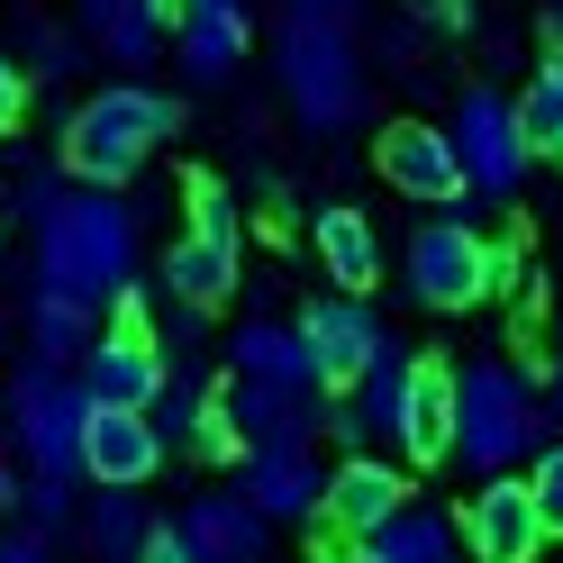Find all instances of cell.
Returning <instances> with one entry per match:
<instances>
[{"instance_id":"36","label":"cell","mask_w":563,"mask_h":563,"mask_svg":"<svg viewBox=\"0 0 563 563\" xmlns=\"http://www.w3.org/2000/svg\"><path fill=\"white\" fill-rule=\"evenodd\" d=\"M464 10H473V0H437V19H445V27H454V19H464Z\"/></svg>"},{"instance_id":"15","label":"cell","mask_w":563,"mask_h":563,"mask_svg":"<svg viewBox=\"0 0 563 563\" xmlns=\"http://www.w3.org/2000/svg\"><path fill=\"white\" fill-rule=\"evenodd\" d=\"M82 391L91 409H155L164 400V355H155V336H100L91 355H82Z\"/></svg>"},{"instance_id":"38","label":"cell","mask_w":563,"mask_h":563,"mask_svg":"<svg viewBox=\"0 0 563 563\" xmlns=\"http://www.w3.org/2000/svg\"><path fill=\"white\" fill-rule=\"evenodd\" d=\"M554 19H563V0H554Z\"/></svg>"},{"instance_id":"30","label":"cell","mask_w":563,"mask_h":563,"mask_svg":"<svg viewBox=\"0 0 563 563\" xmlns=\"http://www.w3.org/2000/svg\"><path fill=\"white\" fill-rule=\"evenodd\" d=\"M146 563H200V554L183 545V527H173V518H155V537H146Z\"/></svg>"},{"instance_id":"18","label":"cell","mask_w":563,"mask_h":563,"mask_svg":"<svg viewBox=\"0 0 563 563\" xmlns=\"http://www.w3.org/2000/svg\"><path fill=\"white\" fill-rule=\"evenodd\" d=\"M183 0H82V37L110 55V64H155Z\"/></svg>"},{"instance_id":"21","label":"cell","mask_w":563,"mask_h":563,"mask_svg":"<svg viewBox=\"0 0 563 563\" xmlns=\"http://www.w3.org/2000/svg\"><path fill=\"white\" fill-rule=\"evenodd\" d=\"M236 245H245V236H200V228H191V236L164 255V291L183 300V309H219V300L236 291Z\"/></svg>"},{"instance_id":"37","label":"cell","mask_w":563,"mask_h":563,"mask_svg":"<svg viewBox=\"0 0 563 563\" xmlns=\"http://www.w3.org/2000/svg\"><path fill=\"white\" fill-rule=\"evenodd\" d=\"M345 563H382V554H373V545H355V554H345Z\"/></svg>"},{"instance_id":"27","label":"cell","mask_w":563,"mask_h":563,"mask_svg":"<svg viewBox=\"0 0 563 563\" xmlns=\"http://www.w3.org/2000/svg\"><path fill=\"white\" fill-rule=\"evenodd\" d=\"M19 37H27V64H37L46 82H64V74L82 64V37H64L55 19H19Z\"/></svg>"},{"instance_id":"23","label":"cell","mask_w":563,"mask_h":563,"mask_svg":"<svg viewBox=\"0 0 563 563\" xmlns=\"http://www.w3.org/2000/svg\"><path fill=\"white\" fill-rule=\"evenodd\" d=\"M319 264H328V282H336V291H373V282H382V236H373V219H364V209H319Z\"/></svg>"},{"instance_id":"26","label":"cell","mask_w":563,"mask_h":563,"mask_svg":"<svg viewBox=\"0 0 563 563\" xmlns=\"http://www.w3.org/2000/svg\"><path fill=\"white\" fill-rule=\"evenodd\" d=\"M19 518H27V537H74V527H82V509H74V482L27 473V500H19Z\"/></svg>"},{"instance_id":"12","label":"cell","mask_w":563,"mask_h":563,"mask_svg":"<svg viewBox=\"0 0 563 563\" xmlns=\"http://www.w3.org/2000/svg\"><path fill=\"white\" fill-rule=\"evenodd\" d=\"M409 509V482H400V464H382V454H345V464L328 473V509H319V527L328 537H355V545H373L382 527H391Z\"/></svg>"},{"instance_id":"7","label":"cell","mask_w":563,"mask_h":563,"mask_svg":"<svg viewBox=\"0 0 563 563\" xmlns=\"http://www.w3.org/2000/svg\"><path fill=\"white\" fill-rule=\"evenodd\" d=\"M409 291L428 300V309H473V300H490V236H473L454 209H437V219L409 236Z\"/></svg>"},{"instance_id":"4","label":"cell","mask_w":563,"mask_h":563,"mask_svg":"<svg viewBox=\"0 0 563 563\" xmlns=\"http://www.w3.org/2000/svg\"><path fill=\"white\" fill-rule=\"evenodd\" d=\"M282 91H291V119L309 136H336L364 119V55L345 37V19H282Z\"/></svg>"},{"instance_id":"31","label":"cell","mask_w":563,"mask_h":563,"mask_svg":"<svg viewBox=\"0 0 563 563\" xmlns=\"http://www.w3.org/2000/svg\"><path fill=\"white\" fill-rule=\"evenodd\" d=\"M19 110H27V82H19V64L0 55V128H19Z\"/></svg>"},{"instance_id":"19","label":"cell","mask_w":563,"mask_h":563,"mask_svg":"<svg viewBox=\"0 0 563 563\" xmlns=\"http://www.w3.org/2000/svg\"><path fill=\"white\" fill-rule=\"evenodd\" d=\"M400 454H409V464H445V454H454V364H437V355H418L409 418H400Z\"/></svg>"},{"instance_id":"10","label":"cell","mask_w":563,"mask_h":563,"mask_svg":"<svg viewBox=\"0 0 563 563\" xmlns=\"http://www.w3.org/2000/svg\"><path fill=\"white\" fill-rule=\"evenodd\" d=\"M464 545H473V563H537V554L554 545L545 518H537V490H527L518 473L482 482L473 509H464Z\"/></svg>"},{"instance_id":"20","label":"cell","mask_w":563,"mask_h":563,"mask_svg":"<svg viewBox=\"0 0 563 563\" xmlns=\"http://www.w3.org/2000/svg\"><path fill=\"white\" fill-rule=\"evenodd\" d=\"M100 300H82V291H55V282H37L27 291V345H37L46 364H82L91 345H100Z\"/></svg>"},{"instance_id":"29","label":"cell","mask_w":563,"mask_h":563,"mask_svg":"<svg viewBox=\"0 0 563 563\" xmlns=\"http://www.w3.org/2000/svg\"><path fill=\"white\" fill-rule=\"evenodd\" d=\"M191 228H200V236H245V228H236L228 183H191Z\"/></svg>"},{"instance_id":"2","label":"cell","mask_w":563,"mask_h":563,"mask_svg":"<svg viewBox=\"0 0 563 563\" xmlns=\"http://www.w3.org/2000/svg\"><path fill=\"white\" fill-rule=\"evenodd\" d=\"M537 437H545V382H527L500 355L454 373V454H464L482 482H500L509 464H527Z\"/></svg>"},{"instance_id":"34","label":"cell","mask_w":563,"mask_h":563,"mask_svg":"<svg viewBox=\"0 0 563 563\" xmlns=\"http://www.w3.org/2000/svg\"><path fill=\"white\" fill-rule=\"evenodd\" d=\"M19 500H27V473H10V464H0V518H10Z\"/></svg>"},{"instance_id":"6","label":"cell","mask_w":563,"mask_h":563,"mask_svg":"<svg viewBox=\"0 0 563 563\" xmlns=\"http://www.w3.org/2000/svg\"><path fill=\"white\" fill-rule=\"evenodd\" d=\"M445 136H454V155H464V183H473L482 200H518L527 164H537V146H527V128H518V100H500L490 82H473L464 100H454Z\"/></svg>"},{"instance_id":"16","label":"cell","mask_w":563,"mask_h":563,"mask_svg":"<svg viewBox=\"0 0 563 563\" xmlns=\"http://www.w3.org/2000/svg\"><path fill=\"white\" fill-rule=\"evenodd\" d=\"M173 64L191 82H228L245 64V0H183L173 19Z\"/></svg>"},{"instance_id":"32","label":"cell","mask_w":563,"mask_h":563,"mask_svg":"<svg viewBox=\"0 0 563 563\" xmlns=\"http://www.w3.org/2000/svg\"><path fill=\"white\" fill-rule=\"evenodd\" d=\"M0 563H55L46 537H0Z\"/></svg>"},{"instance_id":"14","label":"cell","mask_w":563,"mask_h":563,"mask_svg":"<svg viewBox=\"0 0 563 563\" xmlns=\"http://www.w3.org/2000/svg\"><path fill=\"white\" fill-rule=\"evenodd\" d=\"M173 527H183V545H191L200 563H264V554H273V518L245 500V490H200Z\"/></svg>"},{"instance_id":"25","label":"cell","mask_w":563,"mask_h":563,"mask_svg":"<svg viewBox=\"0 0 563 563\" xmlns=\"http://www.w3.org/2000/svg\"><path fill=\"white\" fill-rule=\"evenodd\" d=\"M518 128H527V146H537V155H563V55H545L537 74H527Z\"/></svg>"},{"instance_id":"11","label":"cell","mask_w":563,"mask_h":563,"mask_svg":"<svg viewBox=\"0 0 563 563\" xmlns=\"http://www.w3.org/2000/svg\"><path fill=\"white\" fill-rule=\"evenodd\" d=\"M328 473L319 464V445H245V500H255L273 527H300V518H319L328 509Z\"/></svg>"},{"instance_id":"35","label":"cell","mask_w":563,"mask_h":563,"mask_svg":"<svg viewBox=\"0 0 563 563\" xmlns=\"http://www.w3.org/2000/svg\"><path fill=\"white\" fill-rule=\"evenodd\" d=\"M545 428H563V364L545 373Z\"/></svg>"},{"instance_id":"3","label":"cell","mask_w":563,"mask_h":563,"mask_svg":"<svg viewBox=\"0 0 563 563\" xmlns=\"http://www.w3.org/2000/svg\"><path fill=\"white\" fill-rule=\"evenodd\" d=\"M173 128H183V100L173 91L119 82V91H100V100H82V110L64 119V173H74L82 191H119Z\"/></svg>"},{"instance_id":"9","label":"cell","mask_w":563,"mask_h":563,"mask_svg":"<svg viewBox=\"0 0 563 563\" xmlns=\"http://www.w3.org/2000/svg\"><path fill=\"white\" fill-rule=\"evenodd\" d=\"M300 336H309V364H319L328 391H355V382L373 373V355L391 336H382V319L355 300V291H328V300H309L300 309Z\"/></svg>"},{"instance_id":"13","label":"cell","mask_w":563,"mask_h":563,"mask_svg":"<svg viewBox=\"0 0 563 563\" xmlns=\"http://www.w3.org/2000/svg\"><path fill=\"white\" fill-rule=\"evenodd\" d=\"M155 473H164V428H155V418L146 409H91V428H82V482L136 490Z\"/></svg>"},{"instance_id":"33","label":"cell","mask_w":563,"mask_h":563,"mask_svg":"<svg viewBox=\"0 0 563 563\" xmlns=\"http://www.w3.org/2000/svg\"><path fill=\"white\" fill-rule=\"evenodd\" d=\"M355 0H282V19H345Z\"/></svg>"},{"instance_id":"28","label":"cell","mask_w":563,"mask_h":563,"mask_svg":"<svg viewBox=\"0 0 563 563\" xmlns=\"http://www.w3.org/2000/svg\"><path fill=\"white\" fill-rule=\"evenodd\" d=\"M527 490H537V518H545V537H563V445H545V454H537Z\"/></svg>"},{"instance_id":"24","label":"cell","mask_w":563,"mask_h":563,"mask_svg":"<svg viewBox=\"0 0 563 563\" xmlns=\"http://www.w3.org/2000/svg\"><path fill=\"white\" fill-rule=\"evenodd\" d=\"M373 554L382 563H464L473 545H464V527H454L445 509H428V500H409L391 527H382V537H373Z\"/></svg>"},{"instance_id":"22","label":"cell","mask_w":563,"mask_h":563,"mask_svg":"<svg viewBox=\"0 0 563 563\" xmlns=\"http://www.w3.org/2000/svg\"><path fill=\"white\" fill-rule=\"evenodd\" d=\"M146 537H155V518L136 490H91L82 500V527H74V545L91 563H146Z\"/></svg>"},{"instance_id":"1","label":"cell","mask_w":563,"mask_h":563,"mask_svg":"<svg viewBox=\"0 0 563 563\" xmlns=\"http://www.w3.org/2000/svg\"><path fill=\"white\" fill-rule=\"evenodd\" d=\"M37 282L82 300H119L136 282V219L119 191H64L55 219L37 228Z\"/></svg>"},{"instance_id":"5","label":"cell","mask_w":563,"mask_h":563,"mask_svg":"<svg viewBox=\"0 0 563 563\" xmlns=\"http://www.w3.org/2000/svg\"><path fill=\"white\" fill-rule=\"evenodd\" d=\"M10 428H19V464L27 473H55V482H82V428H91V391L82 373H64L46 355H27L10 382Z\"/></svg>"},{"instance_id":"8","label":"cell","mask_w":563,"mask_h":563,"mask_svg":"<svg viewBox=\"0 0 563 563\" xmlns=\"http://www.w3.org/2000/svg\"><path fill=\"white\" fill-rule=\"evenodd\" d=\"M373 164H382V183L409 191V200H428V209H454L473 183H464V155H454V136L437 119H391L373 136Z\"/></svg>"},{"instance_id":"17","label":"cell","mask_w":563,"mask_h":563,"mask_svg":"<svg viewBox=\"0 0 563 563\" xmlns=\"http://www.w3.org/2000/svg\"><path fill=\"white\" fill-rule=\"evenodd\" d=\"M228 373H236V382H282V391H328L319 364H309L300 319H245V328L228 336Z\"/></svg>"}]
</instances>
